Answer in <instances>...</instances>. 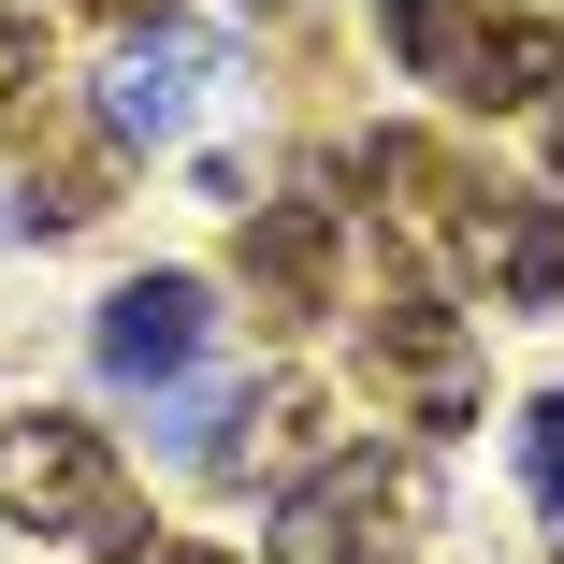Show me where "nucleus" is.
I'll use <instances>...</instances> for the list:
<instances>
[{"label":"nucleus","mask_w":564,"mask_h":564,"mask_svg":"<svg viewBox=\"0 0 564 564\" xmlns=\"http://www.w3.org/2000/svg\"><path fill=\"white\" fill-rule=\"evenodd\" d=\"M304 434H318V391H304V377H261V391L232 405V434L203 448V478H261V464H304Z\"/></svg>","instance_id":"nucleus-11"},{"label":"nucleus","mask_w":564,"mask_h":564,"mask_svg":"<svg viewBox=\"0 0 564 564\" xmlns=\"http://www.w3.org/2000/svg\"><path fill=\"white\" fill-rule=\"evenodd\" d=\"M405 492H420L405 464H377V448H333V464L275 507V550H290V564H348V535H362V521H391Z\"/></svg>","instance_id":"nucleus-8"},{"label":"nucleus","mask_w":564,"mask_h":564,"mask_svg":"<svg viewBox=\"0 0 564 564\" xmlns=\"http://www.w3.org/2000/svg\"><path fill=\"white\" fill-rule=\"evenodd\" d=\"M362 203H377V232L405 247V261H464V232H478V174L464 160H448L434 131H377L362 160Z\"/></svg>","instance_id":"nucleus-3"},{"label":"nucleus","mask_w":564,"mask_h":564,"mask_svg":"<svg viewBox=\"0 0 564 564\" xmlns=\"http://www.w3.org/2000/svg\"><path fill=\"white\" fill-rule=\"evenodd\" d=\"M464 275H492V304H564V203L535 188H478V232H464Z\"/></svg>","instance_id":"nucleus-9"},{"label":"nucleus","mask_w":564,"mask_h":564,"mask_svg":"<svg viewBox=\"0 0 564 564\" xmlns=\"http://www.w3.org/2000/svg\"><path fill=\"white\" fill-rule=\"evenodd\" d=\"M550 564H564V550H550Z\"/></svg>","instance_id":"nucleus-18"},{"label":"nucleus","mask_w":564,"mask_h":564,"mask_svg":"<svg viewBox=\"0 0 564 564\" xmlns=\"http://www.w3.org/2000/svg\"><path fill=\"white\" fill-rule=\"evenodd\" d=\"M550 174H564V117H550Z\"/></svg>","instance_id":"nucleus-16"},{"label":"nucleus","mask_w":564,"mask_h":564,"mask_svg":"<svg viewBox=\"0 0 564 564\" xmlns=\"http://www.w3.org/2000/svg\"><path fill=\"white\" fill-rule=\"evenodd\" d=\"M521 492L564 521V391H535V405H521Z\"/></svg>","instance_id":"nucleus-13"},{"label":"nucleus","mask_w":564,"mask_h":564,"mask_svg":"<svg viewBox=\"0 0 564 564\" xmlns=\"http://www.w3.org/2000/svg\"><path fill=\"white\" fill-rule=\"evenodd\" d=\"M247 15H275V0H247Z\"/></svg>","instance_id":"nucleus-17"},{"label":"nucleus","mask_w":564,"mask_h":564,"mask_svg":"<svg viewBox=\"0 0 564 564\" xmlns=\"http://www.w3.org/2000/svg\"><path fill=\"white\" fill-rule=\"evenodd\" d=\"M333 275H348V203L333 188H290V203L247 217V304H261V333L333 318Z\"/></svg>","instance_id":"nucleus-4"},{"label":"nucleus","mask_w":564,"mask_h":564,"mask_svg":"<svg viewBox=\"0 0 564 564\" xmlns=\"http://www.w3.org/2000/svg\"><path fill=\"white\" fill-rule=\"evenodd\" d=\"M203 87H217V30H131L117 44V73H101V117H117L131 145H174L188 117H203Z\"/></svg>","instance_id":"nucleus-6"},{"label":"nucleus","mask_w":564,"mask_h":564,"mask_svg":"<svg viewBox=\"0 0 564 564\" xmlns=\"http://www.w3.org/2000/svg\"><path fill=\"white\" fill-rule=\"evenodd\" d=\"M73 15H101V30H160L174 0H73Z\"/></svg>","instance_id":"nucleus-14"},{"label":"nucleus","mask_w":564,"mask_h":564,"mask_svg":"<svg viewBox=\"0 0 564 564\" xmlns=\"http://www.w3.org/2000/svg\"><path fill=\"white\" fill-rule=\"evenodd\" d=\"M0 131H44V30L0 15Z\"/></svg>","instance_id":"nucleus-12"},{"label":"nucleus","mask_w":564,"mask_h":564,"mask_svg":"<svg viewBox=\"0 0 564 564\" xmlns=\"http://www.w3.org/2000/svg\"><path fill=\"white\" fill-rule=\"evenodd\" d=\"M362 377H377V405H405V434H464L478 420V333L434 290H391L362 318Z\"/></svg>","instance_id":"nucleus-2"},{"label":"nucleus","mask_w":564,"mask_h":564,"mask_svg":"<svg viewBox=\"0 0 564 564\" xmlns=\"http://www.w3.org/2000/svg\"><path fill=\"white\" fill-rule=\"evenodd\" d=\"M203 348H217V290L203 275H131L117 304H101V377L117 391H174Z\"/></svg>","instance_id":"nucleus-5"},{"label":"nucleus","mask_w":564,"mask_h":564,"mask_svg":"<svg viewBox=\"0 0 564 564\" xmlns=\"http://www.w3.org/2000/svg\"><path fill=\"white\" fill-rule=\"evenodd\" d=\"M448 87H464L478 117H507V101H550V87H564V30H550V15H492L464 58H448Z\"/></svg>","instance_id":"nucleus-10"},{"label":"nucleus","mask_w":564,"mask_h":564,"mask_svg":"<svg viewBox=\"0 0 564 564\" xmlns=\"http://www.w3.org/2000/svg\"><path fill=\"white\" fill-rule=\"evenodd\" d=\"M117 117H87V131H44V160L15 174V203H0V247H58V232H87L101 203H117Z\"/></svg>","instance_id":"nucleus-7"},{"label":"nucleus","mask_w":564,"mask_h":564,"mask_svg":"<svg viewBox=\"0 0 564 564\" xmlns=\"http://www.w3.org/2000/svg\"><path fill=\"white\" fill-rule=\"evenodd\" d=\"M145 564H232V550H188V535H160V550H145Z\"/></svg>","instance_id":"nucleus-15"},{"label":"nucleus","mask_w":564,"mask_h":564,"mask_svg":"<svg viewBox=\"0 0 564 564\" xmlns=\"http://www.w3.org/2000/svg\"><path fill=\"white\" fill-rule=\"evenodd\" d=\"M0 507H15L30 535L101 550V564H145V550H160V535H145V492L117 478V448H101L73 405H15V420H0Z\"/></svg>","instance_id":"nucleus-1"}]
</instances>
